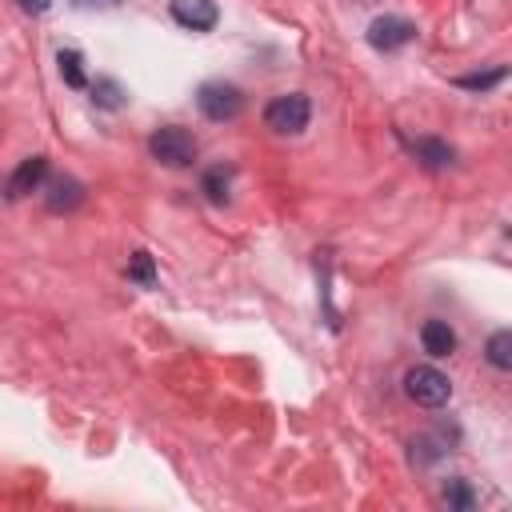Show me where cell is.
Instances as JSON below:
<instances>
[{
    "mask_svg": "<svg viewBox=\"0 0 512 512\" xmlns=\"http://www.w3.org/2000/svg\"><path fill=\"white\" fill-rule=\"evenodd\" d=\"M148 152L152 160H160L164 168H188L196 160V136L180 124H164L148 136Z\"/></svg>",
    "mask_w": 512,
    "mask_h": 512,
    "instance_id": "6da1fadb",
    "label": "cell"
},
{
    "mask_svg": "<svg viewBox=\"0 0 512 512\" xmlns=\"http://www.w3.org/2000/svg\"><path fill=\"white\" fill-rule=\"evenodd\" d=\"M308 116H312V104L304 92H284V96H272L268 108H264V124L280 136H296L308 128Z\"/></svg>",
    "mask_w": 512,
    "mask_h": 512,
    "instance_id": "7a4b0ae2",
    "label": "cell"
},
{
    "mask_svg": "<svg viewBox=\"0 0 512 512\" xmlns=\"http://www.w3.org/2000/svg\"><path fill=\"white\" fill-rule=\"evenodd\" d=\"M404 392H408V400L420 404V408H440V404H448L452 384H448V376H444L440 368L416 364V368L404 372Z\"/></svg>",
    "mask_w": 512,
    "mask_h": 512,
    "instance_id": "3957f363",
    "label": "cell"
},
{
    "mask_svg": "<svg viewBox=\"0 0 512 512\" xmlns=\"http://www.w3.org/2000/svg\"><path fill=\"white\" fill-rule=\"evenodd\" d=\"M196 104H200V112H204L208 120L224 124V120H236V116L244 112V92H240L236 84H224V80H208V84H200V92H196Z\"/></svg>",
    "mask_w": 512,
    "mask_h": 512,
    "instance_id": "277c9868",
    "label": "cell"
},
{
    "mask_svg": "<svg viewBox=\"0 0 512 512\" xmlns=\"http://www.w3.org/2000/svg\"><path fill=\"white\" fill-rule=\"evenodd\" d=\"M412 40H416V24L404 20V16H376L368 24V44L376 52H396V48H404Z\"/></svg>",
    "mask_w": 512,
    "mask_h": 512,
    "instance_id": "5b68a950",
    "label": "cell"
},
{
    "mask_svg": "<svg viewBox=\"0 0 512 512\" xmlns=\"http://www.w3.org/2000/svg\"><path fill=\"white\" fill-rule=\"evenodd\" d=\"M172 20L188 32H212L220 20L216 0H172Z\"/></svg>",
    "mask_w": 512,
    "mask_h": 512,
    "instance_id": "8992f818",
    "label": "cell"
},
{
    "mask_svg": "<svg viewBox=\"0 0 512 512\" xmlns=\"http://www.w3.org/2000/svg\"><path fill=\"white\" fill-rule=\"evenodd\" d=\"M44 176H48V156H24L20 160V168L8 176V184H4V196L8 200H24L28 192H36L40 184H44Z\"/></svg>",
    "mask_w": 512,
    "mask_h": 512,
    "instance_id": "52a82bcc",
    "label": "cell"
},
{
    "mask_svg": "<svg viewBox=\"0 0 512 512\" xmlns=\"http://www.w3.org/2000/svg\"><path fill=\"white\" fill-rule=\"evenodd\" d=\"M40 188H44L48 212H76V208L84 204V184H80L76 176H52V180L40 184Z\"/></svg>",
    "mask_w": 512,
    "mask_h": 512,
    "instance_id": "ba28073f",
    "label": "cell"
},
{
    "mask_svg": "<svg viewBox=\"0 0 512 512\" xmlns=\"http://www.w3.org/2000/svg\"><path fill=\"white\" fill-rule=\"evenodd\" d=\"M420 344H424L428 356L444 360V356L456 352V332H452L448 320H424V328H420Z\"/></svg>",
    "mask_w": 512,
    "mask_h": 512,
    "instance_id": "9c48e42d",
    "label": "cell"
},
{
    "mask_svg": "<svg viewBox=\"0 0 512 512\" xmlns=\"http://www.w3.org/2000/svg\"><path fill=\"white\" fill-rule=\"evenodd\" d=\"M408 148H412V156H416L424 168H432V172H440V168H448V164L456 160L452 144H444V140H436V136H420V140H412Z\"/></svg>",
    "mask_w": 512,
    "mask_h": 512,
    "instance_id": "30bf717a",
    "label": "cell"
},
{
    "mask_svg": "<svg viewBox=\"0 0 512 512\" xmlns=\"http://www.w3.org/2000/svg\"><path fill=\"white\" fill-rule=\"evenodd\" d=\"M228 188H232V168H228V164L208 168L204 180H200V192L208 196V204H224V200H228Z\"/></svg>",
    "mask_w": 512,
    "mask_h": 512,
    "instance_id": "8fae6325",
    "label": "cell"
},
{
    "mask_svg": "<svg viewBox=\"0 0 512 512\" xmlns=\"http://www.w3.org/2000/svg\"><path fill=\"white\" fill-rule=\"evenodd\" d=\"M124 88H120V80H112V76H100L96 84H92V104L96 108H104V112H116V108H124Z\"/></svg>",
    "mask_w": 512,
    "mask_h": 512,
    "instance_id": "7c38bea8",
    "label": "cell"
},
{
    "mask_svg": "<svg viewBox=\"0 0 512 512\" xmlns=\"http://www.w3.org/2000/svg\"><path fill=\"white\" fill-rule=\"evenodd\" d=\"M56 64H60V76H64L68 88H84V84H88V76H84V56H80L76 48H60V52H56Z\"/></svg>",
    "mask_w": 512,
    "mask_h": 512,
    "instance_id": "4fadbf2b",
    "label": "cell"
},
{
    "mask_svg": "<svg viewBox=\"0 0 512 512\" xmlns=\"http://www.w3.org/2000/svg\"><path fill=\"white\" fill-rule=\"evenodd\" d=\"M488 364L500 368V372L512 368V332L508 328H500V332L488 336Z\"/></svg>",
    "mask_w": 512,
    "mask_h": 512,
    "instance_id": "5bb4252c",
    "label": "cell"
},
{
    "mask_svg": "<svg viewBox=\"0 0 512 512\" xmlns=\"http://www.w3.org/2000/svg\"><path fill=\"white\" fill-rule=\"evenodd\" d=\"M444 500H448V508H456V512H472V508H476V496H472V488H468L464 476H452V480L444 484Z\"/></svg>",
    "mask_w": 512,
    "mask_h": 512,
    "instance_id": "9a60e30c",
    "label": "cell"
},
{
    "mask_svg": "<svg viewBox=\"0 0 512 512\" xmlns=\"http://www.w3.org/2000/svg\"><path fill=\"white\" fill-rule=\"evenodd\" d=\"M128 276H132L136 284L152 288V284H156V268H152V256H148V252H132V256H128Z\"/></svg>",
    "mask_w": 512,
    "mask_h": 512,
    "instance_id": "2e32d148",
    "label": "cell"
},
{
    "mask_svg": "<svg viewBox=\"0 0 512 512\" xmlns=\"http://www.w3.org/2000/svg\"><path fill=\"white\" fill-rule=\"evenodd\" d=\"M504 80V68H492V72H484V76H460L456 84L460 88H472V92H484V88H492V84H500Z\"/></svg>",
    "mask_w": 512,
    "mask_h": 512,
    "instance_id": "e0dca14e",
    "label": "cell"
},
{
    "mask_svg": "<svg viewBox=\"0 0 512 512\" xmlns=\"http://www.w3.org/2000/svg\"><path fill=\"white\" fill-rule=\"evenodd\" d=\"M72 8H116L120 0H68Z\"/></svg>",
    "mask_w": 512,
    "mask_h": 512,
    "instance_id": "ac0fdd59",
    "label": "cell"
},
{
    "mask_svg": "<svg viewBox=\"0 0 512 512\" xmlns=\"http://www.w3.org/2000/svg\"><path fill=\"white\" fill-rule=\"evenodd\" d=\"M16 4H20L24 12H32V16H40V12H48V4H52V0H16Z\"/></svg>",
    "mask_w": 512,
    "mask_h": 512,
    "instance_id": "d6986e66",
    "label": "cell"
}]
</instances>
